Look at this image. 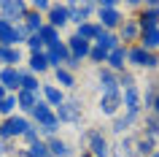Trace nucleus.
Returning a JSON list of instances; mask_svg holds the SVG:
<instances>
[{
    "instance_id": "nucleus-15",
    "label": "nucleus",
    "mask_w": 159,
    "mask_h": 157,
    "mask_svg": "<svg viewBox=\"0 0 159 157\" xmlns=\"http://www.w3.org/2000/svg\"><path fill=\"white\" fill-rule=\"evenodd\" d=\"M41 100H46L51 108H57V106H62L67 98H65V92L59 90L57 84H43L41 87Z\"/></svg>"
},
{
    "instance_id": "nucleus-46",
    "label": "nucleus",
    "mask_w": 159,
    "mask_h": 157,
    "mask_svg": "<svg viewBox=\"0 0 159 157\" xmlns=\"http://www.w3.org/2000/svg\"><path fill=\"white\" fill-rule=\"evenodd\" d=\"M6 95H8V92H6V87H3V84H0V100L6 98Z\"/></svg>"
},
{
    "instance_id": "nucleus-14",
    "label": "nucleus",
    "mask_w": 159,
    "mask_h": 157,
    "mask_svg": "<svg viewBox=\"0 0 159 157\" xmlns=\"http://www.w3.org/2000/svg\"><path fill=\"white\" fill-rule=\"evenodd\" d=\"M102 33H105V30H102V27L97 25V22H92V19H89V22H84V25H78V27H75V33H73V35H78L81 41H89V43H94V41H97V38H100Z\"/></svg>"
},
{
    "instance_id": "nucleus-7",
    "label": "nucleus",
    "mask_w": 159,
    "mask_h": 157,
    "mask_svg": "<svg viewBox=\"0 0 159 157\" xmlns=\"http://www.w3.org/2000/svg\"><path fill=\"white\" fill-rule=\"evenodd\" d=\"M43 57H46V62H49V71H57V68L65 65V60L70 57V52H67L65 41H57V43H51V46L43 49Z\"/></svg>"
},
{
    "instance_id": "nucleus-26",
    "label": "nucleus",
    "mask_w": 159,
    "mask_h": 157,
    "mask_svg": "<svg viewBox=\"0 0 159 157\" xmlns=\"http://www.w3.org/2000/svg\"><path fill=\"white\" fill-rule=\"evenodd\" d=\"M54 84H57L59 90H75V76L70 73V71H65V68H57L54 71Z\"/></svg>"
},
{
    "instance_id": "nucleus-44",
    "label": "nucleus",
    "mask_w": 159,
    "mask_h": 157,
    "mask_svg": "<svg viewBox=\"0 0 159 157\" xmlns=\"http://www.w3.org/2000/svg\"><path fill=\"white\" fill-rule=\"evenodd\" d=\"M8 155H14V149L8 146V141H0V157H8Z\"/></svg>"
},
{
    "instance_id": "nucleus-41",
    "label": "nucleus",
    "mask_w": 159,
    "mask_h": 157,
    "mask_svg": "<svg viewBox=\"0 0 159 157\" xmlns=\"http://www.w3.org/2000/svg\"><path fill=\"white\" fill-rule=\"evenodd\" d=\"M51 6H54V3H49V0H33V3H30V8H33V11H38L41 17H43V14H49V11H51Z\"/></svg>"
},
{
    "instance_id": "nucleus-23",
    "label": "nucleus",
    "mask_w": 159,
    "mask_h": 157,
    "mask_svg": "<svg viewBox=\"0 0 159 157\" xmlns=\"http://www.w3.org/2000/svg\"><path fill=\"white\" fill-rule=\"evenodd\" d=\"M157 92H159V81H148V84H146V92H140V108H143V114H151V106H154Z\"/></svg>"
},
{
    "instance_id": "nucleus-38",
    "label": "nucleus",
    "mask_w": 159,
    "mask_h": 157,
    "mask_svg": "<svg viewBox=\"0 0 159 157\" xmlns=\"http://www.w3.org/2000/svg\"><path fill=\"white\" fill-rule=\"evenodd\" d=\"M116 81H119V90H129V87H138L135 76L129 73V71H121V73H116Z\"/></svg>"
},
{
    "instance_id": "nucleus-8",
    "label": "nucleus",
    "mask_w": 159,
    "mask_h": 157,
    "mask_svg": "<svg viewBox=\"0 0 159 157\" xmlns=\"http://www.w3.org/2000/svg\"><path fill=\"white\" fill-rule=\"evenodd\" d=\"M121 108H124L129 116L140 119L143 108H140V90L138 87H129V90H121Z\"/></svg>"
},
{
    "instance_id": "nucleus-30",
    "label": "nucleus",
    "mask_w": 159,
    "mask_h": 157,
    "mask_svg": "<svg viewBox=\"0 0 159 157\" xmlns=\"http://www.w3.org/2000/svg\"><path fill=\"white\" fill-rule=\"evenodd\" d=\"M27 71H30L33 76H43L46 71H49V62H46L43 54H30V60H27Z\"/></svg>"
},
{
    "instance_id": "nucleus-48",
    "label": "nucleus",
    "mask_w": 159,
    "mask_h": 157,
    "mask_svg": "<svg viewBox=\"0 0 159 157\" xmlns=\"http://www.w3.org/2000/svg\"><path fill=\"white\" fill-rule=\"evenodd\" d=\"M151 157H159V149H157V152H154V155H151Z\"/></svg>"
},
{
    "instance_id": "nucleus-11",
    "label": "nucleus",
    "mask_w": 159,
    "mask_h": 157,
    "mask_svg": "<svg viewBox=\"0 0 159 157\" xmlns=\"http://www.w3.org/2000/svg\"><path fill=\"white\" fill-rule=\"evenodd\" d=\"M0 84L6 87L8 95H16L22 84V68H0Z\"/></svg>"
},
{
    "instance_id": "nucleus-47",
    "label": "nucleus",
    "mask_w": 159,
    "mask_h": 157,
    "mask_svg": "<svg viewBox=\"0 0 159 157\" xmlns=\"http://www.w3.org/2000/svg\"><path fill=\"white\" fill-rule=\"evenodd\" d=\"M78 157H92V155H89V152H81V155H78Z\"/></svg>"
},
{
    "instance_id": "nucleus-12",
    "label": "nucleus",
    "mask_w": 159,
    "mask_h": 157,
    "mask_svg": "<svg viewBox=\"0 0 159 157\" xmlns=\"http://www.w3.org/2000/svg\"><path fill=\"white\" fill-rule=\"evenodd\" d=\"M65 46H67V52H70V57H75L78 62L89 57V49H92V43H89V41H81L78 35H70V38H65Z\"/></svg>"
},
{
    "instance_id": "nucleus-13",
    "label": "nucleus",
    "mask_w": 159,
    "mask_h": 157,
    "mask_svg": "<svg viewBox=\"0 0 159 157\" xmlns=\"http://www.w3.org/2000/svg\"><path fill=\"white\" fill-rule=\"evenodd\" d=\"M121 111V92L116 95H100V114L102 116H113L116 119Z\"/></svg>"
},
{
    "instance_id": "nucleus-22",
    "label": "nucleus",
    "mask_w": 159,
    "mask_h": 157,
    "mask_svg": "<svg viewBox=\"0 0 159 157\" xmlns=\"http://www.w3.org/2000/svg\"><path fill=\"white\" fill-rule=\"evenodd\" d=\"M0 46H16V27L11 22H6L3 17H0Z\"/></svg>"
},
{
    "instance_id": "nucleus-33",
    "label": "nucleus",
    "mask_w": 159,
    "mask_h": 157,
    "mask_svg": "<svg viewBox=\"0 0 159 157\" xmlns=\"http://www.w3.org/2000/svg\"><path fill=\"white\" fill-rule=\"evenodd\" d=\"M35 35H38V38L43 41V46H51V43L62 41V38H59V30H54L51 25H43V27H41V30H38Z\"/></svg>"
},
{
    "instance_id": "nucleus-4",
    "label": "nucleus",
    "mask_w": 159,
    "mask_h": 157,
    "mask_svg": "<svg viewBox=\"0 0 159 157\" xmlns=\"http://www.w3.org/2000/svg\"><path fill=\"white\" fill-rule=\"evenodd\" d=\"M135 22H138V27H140V33L157 30L159 27V11L151 6V0H143V8L135 14Z\"/></svg>"
},
{
    "instance_id": "nucleus-31",
    "label": "nucleus",
    "mask_w": 159,
    "mask_h": 157,
    "mask_svg": "<svg viewBox=\"0 0 159 157\" xmlns=\"http://www.w3.org/2000/svg\"><path fill=\"white\" fill-rule=\"evenodd\" d=\"M43 25H46V19H43L41 14H38V11H33V8H30V14L25 17V27H27V33H30V35H35Z\"/></svg>"
},
{
    "instance_id": "nucleus-21",
    "label": "nucleus",
    "mask_w": 159,
    "mask_h": 157,
    "mask_svg": "<svg viewBox=\"0 0 159 157\" xmlns=\"http://www.w3.org/2000/svg\"><path fill=\"white\" fill-rule=\"evenodd\" d=\"M146 57H148V52L140 49L138 43L135 46H127V65H132V68H146Z\"/></svg>"
},
{
    "instance_id": "nucleus-2",
    "label": "nucleus",
    "mask_w": 159,
    "mask_h": 157,
    "mask_svg": "<svg viewBox=\"0 0 159 157\" xmlns=\"http://www.w3.org/2000/svg\"><path fill=\"white\" fill-rule=\"evenodd\" d=\"M0 11H3L6 22L25 25V17L30 14V3H25V0H0Z\"/></svg>"
},
{
    "instance_id": "nucleus-24",
    "label": "nucleus",
    "mask_w": 159,
    "mask_h": 157,
    "mask_svg": "<svg viewBox=\"0 0 159 157\" xmlns=\"http://www.w3.org/2000/svg\"><path fill=\"white\" fill-rule=\"evenodd\" d=\"M38 100H41V95H33V92H25V90L16 92V108H19V111H25V114L33 111Z\"/></svg>"
},
{
    "instance_id": "nucleus-16",
    "label": "nucleus",
    "mask_w": 159,
    "mask_h": 157,
    "mask_svg": "<svg viewBox=\"0 0 159 157\" xmlns=\"http://www.w3.org/2000/svg\"><path fill=\"white\" fill-rule=\"evenodd\" d=\"M43 19H46V25H51L54 30H62V27H67V8H65V6H59V3H54L51 11Z\"/></svg>"
},
{
    "instance_id": "nucleus-45",
    "label": "nucleus",
    "mask_w": 159,
    "mask_h": 157,
    "mask_svg": "<svg viewBox=\"0 0 159 157\" xmlns=\"http://www.w3.org/2000/svg\"><path fill=\"white\" fill-rule=\"evenodd\" d=\"M151 114L159 116V92H157V98H154V106H151Z\"/></svg>"
},
{
    "instance_id": "nucleus-40",
    "label": "nucleus",
    "mask_w": 159,
    "mask_h": 157,
    "mask_svg": "<svg viewBox=\"0 0 159 157\" xmlns=\"http://www.w3.org/2000/svg\"><path fill=\"white\" fill-rule=\"evenodd\" d=\"M27 49H30V54H43L46 46H43V41L38 35H30V38H27Z\"/></svg>"
},
{
    "instance_id": "nucleus-6",
    "label": "nucleus",
    "mask_w": 159,
    "mask_h": 157,
    "mask_svg": "<svg viewBox=\"0 0 159 157\" xmlns=\"http://www.w3.org/2000/svg\"><path fill=\"white\" fill-rule=\"evenodd\" d=\"M86 152L92 157H111L113 146H111V141L105 138L102 130H89V146H86Z\"/></svg>"
},
{
    "instance_id": "nucleus-29",
    "label": "nucleus",
    "mask_w": 159,
    "mask_h": 157,
    "mask_svg": "<svg viewBox=\"0 0 159 157\" xmlns=\"http://www.w3.org/2000/svg\"><path fill=\"white\" fill-rule=\"evenodd\" d=\"M154 152H157V141L146 138V135L135 138V157H151Z\"/></svg>"
},
{
    "instance_id": "nucleus-39",
    "label": "nucleus",
    "mask_w": 159,
    "mask_h": 157,
    "mask_svg": "<svg viewBox=\"0 0 159 157\" xmlns=\"http://www.w3.org/2000/svg\"><path fill=\"white\" fill-rule=\"evenodd\" d=\"M94 11H97V6H94V3H89V0L78 3V14H81V19H84V22H89V17H92Z\"/></svg>"
},
{
    "instance_id": "nucleus-19",
    "label": "nucleus",
    "mask_w": 159,
    "mask_h": 157,
    "mask_svg": "<svg viewBox=\"0 0 159 157\" xmlns=\"http://www.w3.org/2000/svg\"><path fill=\"white\" fill-rule=\"evenodd\" d=\"M30 116H33L35 127H38V125H46L49 119H54V108H51L46 100H38V103H35V108L30 111Z\"/></svg>"
},
{
    "instance_id": "nucleus-5",
    "label": "nucleus",
    "mask_w": 159,
    "mask_h": 157,
    "mask_svg": "<svg viewBox=\"0 0 159 157\" xmlns=\"http://www.w3.org/2000/svg\"><path fill=\"white\" fill-rule=\"evenodd\" d=\"M116 35H119V43L121 46H135V43L140 41V27H138L135 17H124V22L119 25Z\"/></svg>"
},
{
    "instance_id": "nucleus-10",
    "label": "nucleus",
    "mask_w": 159,
    "mask_h": 157,
    "mask_svg": "<svg viewBox=\"0 0 159 157\" xmlns=\"http://www.w3.org/2000/svg\"><path fill=\"white\" fill-rule=\"evenodd\" d=\"M97 84H100V95H116V92H121L119 90V81H116V73L108 71L105 65L97 68Z\"/></svg>"
},
{
    "instance_id": "nucleus-27",
    "label": "nucleus",
    "mask_w": 159,
    "mask_h": 157,
    "mask_svg": "<svg viewBox=\"0 0 159 157\" xmlns=\"http://www.w3.org/2000/svg\"><path fill=\"white\" fill-rule=\"evenodd\" d=\"M138 46L146 49V52H157L159 49V27H157V30H146V33H140Z\"/></svg>"
},
{
    "instance_id": "nucleus-9",
    "label": "nucleus",
    "mask_w": 159,
    "mask_h": 157,
    "mask_svg": "<svg viewBox=\"0 0 159 157\" xmlns=\"http://www.w3.org/2000/svg\"><path fill=\"white\" fill-rule=\"evenodd\" d=\"M124 22V14L119 8H111V11H97V25L105 30V33H116L119 25Z\"/></svg>"
},
{
    "instance_id": "nucleus-42",
    "label": "nucleus",
    "mask_w": 159,
    "mask_h": 157,
    "mask_svg": "<svg viewBox=\"0 0 159 157\" xmlns=\"http://www.w3.org/2000/svg\"><path fill=\"white\" fill-rule=\"evenodd\" d=\"M22 138H25V144H27V146H30V144H35V141L41 138V135H38V127H35V125H30V127H27V130L22 133Z\"/></svg>"
},
{
    "instance_id": "nucleus-25",
    "label": "nucleus",
    "mask_w": 159,
    "mask_h": 157,
    "mask_svg": "<svg viewBox=\"0 0 159 157\" xmlns=\"http://www.w3.org/2000/svg\"><path fill=\"white\" fill-rule=\"evenodd\" d=\"M135 122H138V119H135V116H129V114L116 116V119H113V125H111V130H113V135H119V138H121V135H127V133L132 130Z\"/></svg>"
},
{
    "instance_id": "nucleus-1",
    "label": "nucleus",
    "mask_w": 159,
    "mask_h": 157,
    "mask_svg": "<svg viewBox=\"0 0 159 157\" xmlns=\"http://www.w3.org/2000/svg\"><path fill=\"white\" fill-rule=\"evenodd\" d=\"M54 116H57L59 125H78V122H81V116H84V103H81V98L65 100L62 106L54 108Z\"/></svg>"
},
{
    "instance_id": "nucleus-34",
    "label": "nucleus",
    "mask_w": 159,
    "mask_h": 157,
    "mask_svg": "<svg viewBox=\"0 0 159 157\" xmlns=\"http://www.w3.org/2000/svg\"><path fill=\"white\" fill-rule=\"evenodd\" d=\"M94 43H97L100 49H105L108 54H111L113 49H119V46H121V43H119V35H116V33H102V35H100V38H97Z\"/></svg>"
},
{
    "instance_id": "nucleus-18",
    "label": "nucleus",
    "mask_w": 159,
    "mask_h": 157,
    "mask_svg": "<svg viewBox=\"0 0 159 157\" xmlns=\"http://www.w3.org/2000/svg\"><path fill=\"white\" fill-rule=\"evenodd\" d=\"M0 65L3 68H19L22 65V52L16 46H0Z\"/></svg>"
},
{
    "instance_id": "nucleus-36",
    "label": "nucleus",
    "mask_w": 159,
    "mask_h": 157,
    "mask_svg": "<svg viewBox=\"0 0 159 157\" xmlns=\"http://www.w3.org/2000/svg\"><path fill=\"white\" fill-rule=\"evenodd\" d=\"M89 62H92V65H97V68H102L105 65V60H108V52L105 49H100V46H97V43H92V49H89Z\"/></svg>"
},
{
    "instance_id": "nucleus-37",
    "label": "nucleus",
    "mask_w": 159,
    "mask_h": 157,
    "mask_svg": "<svg viewBox=\"0 0 159 157\" xmlns=\"http://www.w3.org/2000/svg\"><path fill=\"white\" fill-rule=\"evenodd\" d=\"M14 111H16V95H6V98L0 100V116H14Z\"/></svg>"
},
{
    "instance_id": "nucleus-43",
    "label": "nucleus",
    "mask_w": 159,
    "mask_h": 157,
    "mask_svg": "<svg viewBox=\"0 0 159 157\" xmlns=\"http://www.w3.org/2000/svg\"><path fill=\"white\" fill-rule=\"evenodd\" d=\"M143 71H159V54L157 52H148V57H146V68Z\"/></svg>"
},
{
    "instance_id": "nucleus-28",
    "label": "nucleus",
    "mask_w": 159,
    "mask_h": 157,
    "mask_svg": "<svg viewBox=\"0 0 159 157\" xmlns=\"http://www.w3.org/2000/svg\"><path fill=\"white\" fill-rule=\"evenodd\" d=\"M41 87H43V84L38 81V76H33L30 71H25V68H22V84H19V90L33 92V95H41Z\"/></svg>"
},
{
    "instance_id": "nucleus-32",
    "label": "nucleus",
    "mask_w": 159,
    "mask_h": 157,
    "mask_svg": "<svg viewBox=\"0 0 159 157\" xmlns=\"http://www.w3.org/2000/svg\"><path fill=\"white\" fill-rule=\"evenodd\" d=\"M146 116V119H143V122H146V127H143V135H146V138H151V141H157L159 138V116H154V114H143Z\"/></svg>"
},
{
    "instance_id": "nucleus-35",
    "label": "nucleus",
    "mask_w": 159,
    "mask_h": 157,
    "mask_svg": "<svg viewBox=\"0 0 159 157\" xmlns=\"http://www.w3.org/2000/svg\"><path fill=\"white\" fill-rule=\"evenodd\" d=\"M57 130H59L57 116H54V119H49L46 125H38V135H41V141H49V138H54V135H57Z\"/></svg>"
},
{
    "instance_id": "nucleus-17",
    "label": "nucleus",
    "mask_w": 159,
    "mask_h": 157,
    "mask_svg": "<svg viewBox=\"0 0 159 157\" xmlns=\"http://www.w3.org/2000/svg\"><path fill=\"white\" fill-rule=\"evenodd\" d=\"M105 68H108V71H113V73L127 71V46H119V49L111 52L108 60H105Z\"/></svg>"
},
{
    "instance_id": "nucleus-3",
    "label": "nucleus",
    "mask_w": 159,
    "mask_h": 157,
    "mask_svg": "<svg viewBox=\"0 0 159 157\" xmlns=\"http://www.w3.org/2000/svg\"><path fill=\"white\" fill-rule=\"evenodd\" d=\"M30 119L27 116H8V119H3L0 122V141H11V138H22V133L30 127Z\"/></svg>"
},
{
    "instance_id": "nucleus-20",
    "label": "nucleus",
    "mask_w": 159,
    "mask_h": 157,
    "mask_svg": "<svg viewBox=\"0 0 159 157\" xmlns=\"http://www.w3.org/2000/svg\"><path fill=\"white\" fill-rule=\"evenodd\" d=\"M46 146H49V155L51 157H73V146H70L67 141H62L59 135L49 138V141H46Z\"/></svg>"
}]
</instances>
